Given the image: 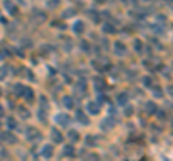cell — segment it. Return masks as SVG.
Masks as SVG:
<instances>
[{
	"instance_id": "cell-6",
	"label": "cell",
	"mask_w": 173,
	"mask_h": 161,
	"mask_svg": "<svg viewBox=\"0 0 173 161\" xmlns=\"http://www.w3.org/2000/svg\"><path fill=\"white\" fill-rule=\"evenodd\" d=\"M87 111L91 115H98L99 114V104L98 102H88Z\"/></svg>"
},
{
	"instance_id": "cell-31",
	"label": "cell",
	"mask_w": 173,
	"mask_h": 161,
	"mask_svg": "<svg viewBox=\"0 0 173 161\" xmlns=\"http://www.w3.org/2000/svg\"><path fill=\"white\" fill-rule=\"evenodd\" d=\"M167 92H169V93H170V95L173 96V85H170V86L167 88Z\"/></svg>"
},
{
	"instance_id": "cell-16",
	"label": "cell",
	"mask_w": 173,
	"mask_h": 161,
	"mask_svg": "<svg viewBox=\"0 0 173 161\" xmlns=\"http://www.w3.org/2000/svg\"><path fill=\"white\" fill-rule=\"evenodd\" d=\"M133 43H134L133 46H134V50H136V52L141 53V52L144 50V45H143V42H141L140 39H134V40H133Z\"/></svg>"
},
{
	"instance_id": "cell-18",
	"label": "cell",
	"mask_w": 173,
	"mask_h": 161,
	"mask_svg": "<svg viewBox=\"0 0 173 161\" xmlns=\"http://www.w3.org/2000/svg\"><path fill=\"white\" fill-rule=\"evenodd\" d=\"M62 102H64V105H65L68 109H72V108H74V99H72L71 96H64Z\"/></svg>"
},
{
	"instance_id": "cell-7",
	"label": "cell",
	"mask_w": 173,
	"mask_h": 161,
	"mask_svg": "<svg viewBox=\"0 0 173 161\" xmlns=\"http://www.w3.org/2000/svg\"><path fill=\"white\" fill-rule=\"evenodd\" d=\"M76 119L82 124V125H88L90 124V119H88V116H87V114H84V111H81V109H78L76 111Z\"/></svg>"
},
{
	"instance_id": "cell-17",
	"label": "cell",
	"mask_w": 173,
	"mask_h": 161,
	"mask_svg": "<svg viewBox=\"0 0 173 161\" xmlns=\"http://www.w3.org/2000/svg\"><path fill=\"white\" fill-rule=\"evenodd\" d=\"M88 16L94 20V23H98L101 19H99V13H98V10H94V9H90L88 10Z\"/></svg>"
},
{
	"instance_id": "cell-13",
	"label": "cell",
	"mask_w": 173,
	"mask_h": 161,
	"mask_svg": "<svg viewBox=\"0 0 173 161\" xmlns=\"http://www.w3.org/2000/svg\"><path fill=\"white\" fill-rule=\"evenodd\" d=\"M56 121L61 124V125H64V127H67L68 124H69V116L67 114H59L56 116Z\"/></svg>"
},
{
	"instance_id": "cell-27",
	"label": "cell",
	"mask_w": 173,
	"mask_h": 161,
	"mask_svg": "<svg viewBox=\"0 0 173 161\" xmlns=\"http://www.w3.org/2000/svg\"><path fill=\"white\" fill-rule=\"evenodd\" d=\"M156 114H157V118H159V119H165V118H166V112H165V111H157Z\"/></svg>"
},
{
	"instance_id": "cell-10",
	"label": "cell",
	"mask_w": 173,
	"mask_h": 161,
	"mask_svg": "<svg viewBox=\"0 0 173 161\" xmlns=\"http://www.w3.org/2000/svg\"><path fill=\"white\" fill-rule=\"evenodd\" d=\"M117 102H118V105L125 107L127 102H128V93H127V92H121V93H118V95H117Z\"/></svg>"
},
{
	"instance_id": "cell-21",
	"label": "cell",
	"mask_w": 173,
	"mask_h": 161,
	"mask_svg": "<svg viewBox=\"0 0 173 161\" xmlns=\"http://www.w3.org/2000/svg\"><path fill=\"white\" fill-rule=\"evenodd\" d=\"M68 138L71 139V141H78L79 139V134H78V131H75V130H71L69 132H68Z\"/></svg>"
},
{
	"instance_id": "cell-8",
	"label": "cell",
	"mask_w": 173,
	"mask_h": 161,
	"mask_svg": "<svg viewBox=\"0 0 173 161\" xmlns=\"http://www.w3.org/2000/svg\"><path fill=\"white\" fill-rule=\"evenodd\" d=\"M144 109H146V112L148 115H156V112H157V105L154 102L148 101V102H146V105H144Z\"/></svg>"
},
{
	"instance_id": "cell-9",
	"label": "cell",
	"mask_w": 173,
	"mask_h": 161,
	"mask_svg": "<svg viewBox=\"0 0 173 161\" xmlns=\"http://www.w3.org/2000/svg\"><path fill=\"white\" fill-rule=\"evenodd\" d=\"M50 135L53 138V141L56 142V144H61L62 141H64V137H62V134L56 130V128H52V131H50Z\"/></svg>"
},
{
	"instance_id": "cell-29",
	"label": "cell",
	"mask_w": 173,
	"mask_h": 161,
	"mask_svg": "<svg viewBox=\"0 0 173 161\" xmlns=\"http://www.w3.org/2000/svg\"><path fill=\"white\" fill-rule=\"evenodd\" d=\"M87 157H88V158H91V160H99V157L97 155V154H88Z\"/></svg>"
},
{
	"instance_id": "cell-11",
	"label": "cell",
	"mask_w": 173,
	"mask_h": 161,
	"mask_svg": "<svg viewBox=\"0 0 173 161\" xmlns=\"http://www.w3.org/2000/svg\"><path fill=\"white\" fill-rule=\"evenodd\" d=\"M102 32L104 33H107V35H116V27H114V24H111V23H105L104 26H102Z\"/></svg>"
},
{
	"instance_id": "cell-3",
	"label": "cell",
	"mask_w": 173,
	"mask_h": 161,
	"mask_svg": "<svg viewBox=\"0 0 173 161\" xmlns=\"http://www.w3.org/2000/svg\"><path fill=\"white\" fill-rule=\"evenodd\" d=\"M94 86H95V91L97 92H104L107 89V82L102 78H95L94 79Z\"/></svg>"
},
{
	"instance_id": "cell-24",
	"label": "cell",
	"mask_w": 173,
	"mask_h": 161,
	"mask_svg": "<svg viewBox=\"0 0 173 161\" xmlns=\"http://www.w3.org/2000/svg\"><path fill=\"white\" fill-rule=\"evenodd\" d=\"M133 111H134L133 107H128V105H127V107L124 108V115H125V116H131V115H133Z\"/></svg>"
},
{
	"instance_id": "cell-14",
	"label": "cell",
	"mask_w": 173,
	"mask_h": 161,
	"mask_svg": "<svg viewBox=\"0 0 173 161\" xmlns=\"http://www.w3.org/2000/svg\"><path fill=\"white\" fill-rule=\"evenodd\" d=\"M72 29H74V32L76 33V35H81V33L84 32V29H85V24H84L82 20H78V22H75Z\"/></svg>"
},
{
	"instance_id": "cell-15",
	"label": "cell",
	"mask_w": 173,
	"mask_h": 161,
	"mask_svg": "<svg viewBox=\"0 0 173 161\" xmlns=\"http://www.w3.org/2000/svg\"><path fill=\"white\" fill-rule=\"evenodd\" d=\"M27 138L29 139H36V138H42V134L38 131V130H35V128H30L29 131H27Z\"/></svg>"
},
{
	"instance_id": "cell-32",
	"label": "cell",
	"mask_w": 173,
	"mask_h": 161,
	"mask_svg": "<svg viewBox=\"0 0 173 161\" xmlns=\"http://www.w3.org/2000/svg\"><path fill=\"white\" fill-rule=\"evenodd\" d=\"M95 1H98V3H105V0H95Z\"/></svg>"
},
{
	"instance_id": "cell-19",
	"label": "cell",
	"mask_w": 173,
	"mask_h": 161,
	"mask_svg": "<svg viewBox=\"0 0 173 161\" xmlns=\"http://www.w3.org/2000/svg\"><path fill=\"white\" fill-rule=\"evenodd\" d=\"M153 96H156V98H163V91H162V88H160L159 85L153 86Z\"/></svg>"
},
{
	"instance_id": "cell-20",
	"label": "cell",
	"mask_w": 173,
	"mask_h": 161,
	"mask_svg": "<svg viewBox=\"0 0 173 161\" xmlns=\"http://www.w3.org/2000/svg\"><path fill=\"white\" fill-rule=\"evenodd\" d=\"M52 153H53L52 147H50V145H45V147H43V151H42V155L46 157V158H49L50 155H52Z\"/></svg>"
},
{
	"instance_id": "cell-5",
	"label": "cell",
	"mask_w": 173,
	"mask_h": 161,
	"mask_svg": "<svg viewBox=\"0 0 173 161\" xmlns=\"http://www.w3.org/2000/svg\"><path fill=\"white\" fill-rule=\"evenodd\" d=\"M114 53L117 56H123V55L127 53V47H125V45L123 42H116L114 43Z\"/></svg>"
},
{
	"instance_id": "cell-22",
	"label": "cell",
	"mask_w": 173,
	"mask_h": 161,
	"mask_svg": "<svg viewBox=\"0 0 173 161\" xmlns=\"http://www.w3.org/2000/svg\"><path fill=\"white\" fill-rule=\"evenodd\" d=\"M85 144H88V145L94 147V145L97 144V141H95V137H94V135H87V138H85Z\"/></svg>"
},
{
	"instance_id": "cell-28",
	"label": "cell",
	"mask_w": 173,
	"mask_h": 161,
	"mask_svg": "<svg viewBox=\"0 0 173 161\" xmlns=\"http://www.w3.org/2000/svg\"><path fill=\"white\" fill-rule=\"evenodd\" d=\"M75 13H76L75 10H72V9H68V12H65V13H64V16H65V17H69V16H72V15H75Z\"/></svg>"
},
{
	"instance_id": "cell-12",
	"label": "cell",
	"mask_w": 173,
	"mask_h": 161,
	"mask_svg": "<svg viewBox=\"0 0 173 161\" xmlns=\"http://www.w3.org/2000/svg\"><path fill=\"white\" fill-rule=\"evenodd\" d=\"M62 155H65V157H74L75 148L72 147V145H65L64 150H62Z\"/></svg>"
},
{
	"instance_id": "cell-4",
	"label": "cell",
	"mask_w": 173,
	"mask_h": 161,
	"mask_svg": "<svg viewBox=\"0 0 173 161\" xmlns=\"http://www.w3.org/2000/svg\"><path fill=\"white\" fill-rule=\"evenodd\" d=\"M94 66H97L95 69L104 72V70H110V69H111V63H110L108 61H105V59H101L98 62H94Z\"/></svg>"
},
{
	"instance_id": "cell-30",
	"label": "cell",
	"mask_w": 173,
	"mask_h": 161,
	"mask_svg": "<svg viewBox=\"0 0 173 161\" xmlns=\"http://www.w3.org/2000/svg\"><path fill=\"white\" fill-rule=\"evenodd\" d=\"M81 43H82V49H84V50H90V46H88V43H87L85 40H82Z\"/></svg>"
},
{
	"instance_id": "cell-33",
	"label": "cell",
	"mask_w": 173,
	"mask_h": 161,
	"mask_svg": "<svg viewBox=\"0 0 173 161\" xmlns=\"http://www.w3.org/2000/svg\"><path fill=\"white\" fill-rule=\"evenodd\" d=\"M166 1H172V0H166Z\"/></svg>"
},
{
	"instance_id": "cell-25",
	"label": "cell",
	"mask_w": 173,
	"mask_h": 161,
	"mask_svg": "<svg viewBox=\"0 0 173 161\" xmlns=\"http://www.w3.org/2000/svg\"><path fill=\"white\" fill-rule=\"evenodd\" d=\"M141 82H143L144 86H151V78H150V76H144V78L141 79Z\"/></svg>"
},
{
	"instance_id": "cell-2",
	"label": "cell",
	"mask_w": 173,
	"mask_h": 161,
	"mask_svg": "<svg viewBox=\"0 0 173 161\" xmlns=\"http://www.w3.org/2000/svg\"><path fill=\"white\" fill-rule=\"evenodd\" d=\"M114 125H116V121H114L111 116H108V118H105V119L101 121V128H102L104 131H110V130H113Z\"/></svg>"
},
{
	"instance_id": "cell-1",
	"label": "cell",
	"mask_w": 173,
	"mask_h": 161,
	"mask_svg": "<svg viewBox=\"0 0 173 161\" xmlns=\"http://www.w3.org/2000/svg\"><path fill=\"white\" fill-rule=\"evenodd\" d=\"M75 93L78 98H84L87 95V84L84 81H79L75 84Z\"/></svg>"
},
{
	"instance_id": "cell-26",
	"label": "cell",
	"mask_w": 173,
	"mask_h": 161,
	"mask_svg": "<svg viewBox=\"0 0 173 161\" xmlns=\"http://www.w3.org/2000/svg\"><path fill=\"white\" fill-rule=\"evenodd\" d=\"M26 98H27L29 101L33 99V92H32V89H26Z\"/></svg>"
},
{
	"instance_id": "cell-23",
	"label": "cell",
	"mask_w": 173,
	"mask_h": 161,
	"mask_svg": "<svg viewBox=\"0 0 173 161\" xmlns=\"http://www.w3.org/2000/svg\"><path fill=\"white\" fill-rule=\"evenodd\" d=\"M104 102H108V98L104 95V92H98V104H104Z\"/></svg>"
}]
</instances>
